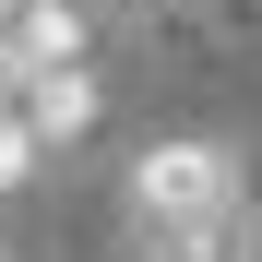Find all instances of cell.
Here are the masks:
<instances>
[{
  "label": "cell",
  "mask_w": 262,
  "mask_h": 262,
  "mask_svg": "<svg viewBox=\"0 0 262 262\" xmlns=\"http://www.w3.org/2000/svg\"><path fill=\"white\" fill-rule=\"evenodd\" d=\"M36 155H48V143H36V119H24V107H0V191H24V179H36Z\"/></svg>",
  "instance_id": "obj_5"
},
{
  "label": "cell",
  "mask_w": 262,
  "mask_h": 262,
  "mask_svg": "<svg viewBox=\"0 0 262 262\" xmlns=\"http://www.w3.org/2000/svg\"><path fill=\"white\" fill-rule=\"evenodd\" d=\"M24 119H36V143H83V131H96V72H83V60H60V72H36L24 83Z\"/></svg>",
  "instance_id": "obj_3"
},
{
  "label": "cell",
  "mask_w": 262,
  "mask_h": 262,
  "mask_svg": "<svg viewBox=\"0 0 262 262\" xmlns=\"http://www.w3.org/2000/svg\"><path fill=\"white\" fill-rule=\"evenodd\" d=\"M119 262H262V214L227 203V214H203V227H131Z\"/></svg>",
  "instance_id": "obj_2"
},
{
  "label": "cell",
  "mask_w": 262,
  "mask_h": 262,
  "mask_svg": "<svg viewBox=\"0 0 262 262\" xmlns=\"http://www.w3.org/2000/svg\"><path fill=\"white\" fill-rule=\"evenodd\" d=\"M227 203H250L238 191V155L203 143V131L131 155V227H203V214H227Z\"/></svg>",
  "instance_id": "obj_1"
},
{
  "label": "cell",
  "mask_w": 262,
  "mask_h": 262,
  "mask_svg": "<svg viewBox=\"0 0 262 262\" xmlns=\"http://www.w3.org/2000/svg\"><path fill=\"white\" fill-rule=\"evenodd\" d=\"M0 48H12V72L36 83V72H60V60H83V12H72V0H24V24L0 36Z\"/></svg>",
  "instance_id": "obj_4"
},
{
  "label": "cell",
  "mask_w": 262,
  "mask_h": 262,
  "mask_svg": "<svg viewBox=\"0 0 262 262\" xmlns=\"http://www.w3.org/2000/svg\"><path fill=\"white\" fill-rule=\"evenodd\" d=\"M0 262H12V250H0Z\"/></svg>",
  "instance_id": "obj_7"
},
{
  "label": "cell",
  "mask_w": 262,
  "mask_h": 262,
  "mask_svg": "<svg viewBox=\"0 0 262 262\" xmlns=\"http://www.w3.org/2000/svg\"><path fill=\"white\" fill-rule=\"evenodd\" d=\"M12 24H24V0H0V36H12Z\"/></svg>",
  "instance_id": "obj_6"
}]
</instances>
